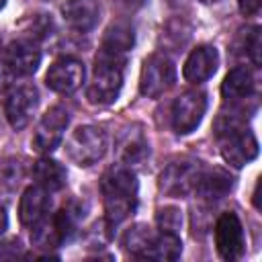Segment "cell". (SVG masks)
I'll list each match as a JSON object with an SVG mask.
<instances>
[{
	"mask_svg": "<svg viewBox=\"0 0 262 262\" xmlns=\"http://www.w3.org/2000/svg\"><path fill=\"white\" fill-rule=\"evenodd\" d=\"M100 190L104 196V211L111 225L127 219L137 207V178L127 166L111 168L102 180Z\"/></svg>",
	"mask_w": 262,
	"mask_h": 262,
	"instance_id": "1",
	"label": "cell"
},
{
	"mask_svg": "<svg viewBox=\"0 0 262 262\" xmlns=\"http://www.w3.org/2000/svg\"><path fill=\"white\" fill-rule=\"evenodd\" d=\"M123 55L100 49V53L96 55L92 82L86 90V98L92 104H111L117 100L123 88Z\"/></svg>",
	"mask_w": 262,
	"mask_h": 262,
	"instance_id": "2",
	"label": "cell"
},
{
	"mask_svg": "<svg viewBox=\"0 0 262 262\" xmlns=\"http://www.w3.org/2000/svg\"><path fill=\"white\" fill-rule=\"evenodd\" d=\"M104 151H106V135L100 127L94 125L76 127L70 139L66 141V154L78 166H92L104 156Z\"/></svg>",
	"mask_w": 262,
	"mask_h": 262,
	"instance_id": "3",
	"label": "cell"
},
{
	"mask_svg": "<svg viewBox=\"0 0 262 262\" xmlns=\"http://www.w3.org/2000/svg\"><path fill=\"white\" fill-rule=\"evenodd\" d=\"M176 80V70L174 63L160 53H151L145 57L141 66V76H139V90L147 98H158L166 90L172 88Z\"/></svg>",
	"mask_w": 262,
	"mask_h": 262,
	"instance_id": "4",
	"label": "cell"
},
{
	"mask_svg": "<svg viewBox=\"0 0 262 262\" xmlns=\"http://www.w3.org/2000/svg\"><path fill=\"white\" fill-rule=\"evenodd\" d=\"M70 123V115L63 106H51L43 117L41 121L37 123V129L33 133V139H31V145L35 151L39 154H49L53 151L61 139H63V131Z\"/></svg>",
	"mask_w": 262,
	"mask_h": 262,
	"instance_id": "5",
	"label": "cell"
},
{
	"mask_svg": "<svg viewBox=\"0 0 262 262\" xmlns=\"http://www.w3.org/2000/svg\"><path fill=\"white\" fill-rule=\"evenodd\" d=\"M207 108V98L201 90L182 92L172 104V127L176 133L186 135L199 127Z\"/></svg>",
	"mask_w": 262,
	"mask_h": 262,
	"instance_id": "6",
	"label": "cell"
},
{
	"mask_svg": "<svg viewBox=\"0 0 262 262\" xmlns=\"http://www.w3.org/2000/svg\"><path fill=\"white\" fill-rule=\"evenodd\" d=\"M215 246L223 260H237L244 254V227L235 213H221L215 223Z\"/></svg>",
	"mask_w": 262,
	"mask_h": 262,
	"instance_id": "7",
	"label": "cell"
},
{
	"mask_svg": "<svg viewBox=\"0 0 262 262\" xmlns=\"http://www.w3.org/2000/svg\"><path fill=\"white\" fill-rule=\"evenodd\" d=\"M199 162L192 160H176L164 168L160 174V188L170 196H184L194 190L196 180L201 176Z\"/></svg>",
	"mask_w": 262,
	"mask_h": 262,
	"instance_id": "8",
	"label": "cell"
},
{
	"mask_svg": "<svg viewBox=\"0 0 262 262\" xmlns=\"http://www.w3.org/2000/svg\"><path fill=\"white\" fill-rule=\"evenodd\" d=\"M221 156L233 168H244L258 156V139L248 129H235L221 135Z\"/></svg>",
	"mask_w": 262,
	"mask_h": 262,
	"instance_id": "9",
	"label": "cell"
},
{
	"mask_svg": "<svg viewBox=\"0 0 262 262\" xmlns=\"http://www.w3.org/2000/svg\"><path fill=\"white\" fill-rule=\"evenodd\" d=\"M84 82V66L74 57H61L53 61L45 74V84L59 94H70L78 90Z\"/></svg>",
	"mask_w": 262,
	"mask_h": 262,
	"instance_id": "10",
	"label": "cell"
},
{
	"mask_svg": "<svg viewBox=\"0 0 262 262\" xmlns=\"http://www.w3.org/2000/svg\"><path fill=\"white\" fill-rule=\"evenodd\" d=\"M37 104H39V94L33 86H20L12 90L4 104V113L10 127L16 131L25 129L31 123L33 113L37 111Z\"/></svg>",
	"mask_w": 262,
	"mask_h": 262,
	"instance_id": "11",
	"label": "cell"
},
{
	"mask_svg": "<svg viewBox=\"0 0 262 262\" xmlns=\"http://www.w3.org/2000/svg\"><path fill=\"white\" fill-rule=\"evenodd\" d=\"M217 63H219L217 49L211 45H199L186 57L184 68H182V76L190 84H201L215 74Z\"/></svg>",
	"mask_w": 262,
	"mask_h": 262,
	"instance_id": "12",
	"label": "cell"
},
{
	"mask_svg": "<svg viewBox=\"0 0 262 262\" xmlns=\"http://www.w3.org/2000/svg\"><path fill=\"white\" fill-rule=\"evenodd\" d=\"M2 61L14 76H29L41 63V53L31 41H14L4 49Z\"/></svg>",
	"mask_w": 262,
	"mask_h": 262,
	"instance_id": "13",
	"label": "cell"
},
{
	"mask_svg": "<svg viewBox=\"0 0 262 262\" xmlns=\"http://www.w3.org/2000/svg\"><path fill=\"white\" fill-rule=\"evenodd\" d=\"M61 14L72 29L86 33L98 23L100 4L98 0H66L61 6Z\"/></svg>",
	"mask_w": 262,
	"mask_h": 262,
	"instance_id": "14",
	"label": "cell"
},
{
	"mask_svg": "<svg viewBox=\"0 0 262 262\" xmlns=\"http://www.w3.org/2000/svg\"><path fill=\"white\" fill-rule=\"evenodd\" d=\"M117 156L119 160L123 162V166H137L141 164L147 156H149V145H147V139L145 135L141 133L139 127H133V129H127L121 137H119V143H117Z\"/></svg>",
	"mask_w": 262,
	"mask_h": 262,
	"instance_id": "15",
	"label": "cell"
},
{
	"mask_svg": "<svg viewBox=\"0 0 262 262\" xmlns=\"http://www.w3.org/2000/svg\"><path fill=\"white\" fill-rule=\"evenodd\" d=\"M49 209V192L43 186H29L18 203V219L23 225H35Z\"/></svg>",
	"mask_w": 262,
	"mask_h": 262,
	"instance_id": "16",
	"label": "cell"
},
{
	"mask_svg": "<svg viewBox=\"0 0 262 262\" xmlns=\"http://www.w3.org/2000/svg\"><path fill=\"white\" fill-rule=\"evenodd\" d=\"M254 84L256 82H254L252 72L246 66H239V68H233L223 78L221 94L229 102H242V100H248L254 94Z\"/></svg>",
	"mask_w": 262,
	"mask_h": 262,
	"instance_id": "17",
	"label": "cell"
},
{
	"mask_svg": "<svg viewBox=\"0 0 262 262\" xmlns=\"http://www.w3.org/2000/svg\"><path fill=\"white\" fill-rule=\"evenodd\" d=\"M231 188H233V178L221 168L201 172V176L196 180V186H194L199 196L205 199V201H219V199L227 196V192Z\"/></svg>",
	"mask_w": 262,
	"mask_h": 262,
	"instance_id": "18",
	"label": "cell"
},
{
	"mask_svg": "<svg viewBox=\"0 0 262 262\" xmlns=\"http://www.w3.org/2000/svg\"><path fill=\"white\" fill-rule=\"evenodd\" d=\"M33 178L45 190H59L66 184L68 174H66V168L59 162L49 160V158H41L33 166Z\"/></svg>",
	"mask_w": 262,
	"mask_h": 262,
	"instance_id": "19",
	"label": "cell"
},
{
	"mask_svg": "<svg viewBox=\"0 0 262 262\" xmlns=\"http://www.w3.org/2000/svg\"><path fill=\"white\" fill-rule=\"evenodd\" d=\"M182 252V242L178 233H160L154 235L147 248L143 250L141 258H151V260H176Z\"/></svg>",
	"mask_w": 262,
	"mask_h": 262,
	"instance_id": "20",
	"label": "cell"
},
{
	"mask_svg": "<svg viewBox=\"0 0 262 262\" xmlns=\"http://www.w3.org/2000/svg\"><path fill=\"white\" fill-rule=\"evenodd\" d=\"M133 43H135L133 29L127 23H115L104 33L102 49L111 51V53H117V55H123L125 51H129L133 47Z\"/></svg>",
	"mask_w": 262,
	"mask_h": 262,
	"instance_id": "21",
	"label": "cell"
},
{
	"mask_svg": "<svg viewBox=\"0 0 262 262\" xmlns=\"http://www.w3.org/2000/svg\"><path fill=\"white\" fill-rule=\"evenodd\" d=\"M31 242L37 246V248H55L63 242L61 233H59V227L55 223V219H39L35 225H33V231H31Z\"/></svg>",
	"mask_w": 262,
	"mask_h": 262,
	"instance_id": "22",
	"label": "cell"
},
{
	"mask_svg": "<svg viewBox=\"0 0 262 262\" xmlns=\"http://www.w3.org/2000/svg\"><path fill=\"white\" fill-rule=\"evenodd\" d=\"M20 27H23V33L27 35V39L39 41V39H45L49 35L53 23H51V16L49 14H33L27 20H23Z\"/></svg>",
	"mask_w": 262,
	"mask_h": 262,
	"instance_id": "23",
	"label": "cell"
},
{
	"mask_svg": "<svg viewBox=\"0 0 262 262\" xmlns=\"http://www.w3.org/2000/svg\"><path fill=\"white\" fill-rule=\"evenodd\" d=\"M151 237H154V235H151L149 227H145V225H135V227H131V229L125 233L123 244H125V248H127L131 254L141 256L143 250L147 248V244L151 242Z\"/></svg>",
	"mask_w": 262,
	"mask_h": 262,
	"instance_id": "24",
	"label": "cell"
},
{
	"mask_svg": "<svg viewBox=\"0 0 262 262\" xmlns=\"http://www.w3.org/2000/svg\"><path fill=\"white\" fill-rule=\"evenodd\" d=\"M23 174H25V168L16 158H6L0 162V184L14 188L23 180Z\"/></svg>",
	"mask_w": 262,
	"mask_h": 262,
	"instance_id": "25",
	"label": "cell"
},
{
	"mask_svg": "<svg viewBox=\"0 0 262 262\" xmlns=\"http://www.w3.org/2000/svg\"><path fill=\"white\" fill-rule=\"evenodd\" d=\"M156 221L160 231L164 233H178V229L182 227V213L176 207H164L156 213Z\"/></svg>",
	"mask_w": 262,
	"mask_h": 262,
	"instance_id": "26",
	"label": "cell"
},
{
	"mask_svg": "<svg viewBox=\"0 0 262 262\" xmlns=\"http://www.w3.org/2000/svg\"><path fill=\"white\" fill-rule=\"evenodd\" d=\"M242 47H244L246 55L252 59V63L258 66L260 63V29L258 27H252L246 31Z\"/></svg>",
	"mask_w": 262,
	"mask_h": 262,
	"instance_id": "27",
	"label": "cell"
},
{
	"mask_svg": "<svg viewBox=\"0 0 262 262\" xmlns=\"http://www.w3.org/2000/svg\"><path fill=\"white\" fill-rule=\"evenodd\" d=\"M23 256V244L16 237H10L0 244V260H14Z\"/></svg>",
	"mask_w": 262,
	"mask_h": 262,
	"instance_id": "28",
	"label": "cell"
},
{
	"mask_svg": "<svg viewBox=\"0 0 262 262\" xmlns=\"http://www.w3.org/2000/svg\"><path fill=\"white\" fill-rule=\"evenodd\" d=\"M262 6V0H237V8L246 16H254Z\"/></svg>",
	"mask_w": 262,
	"mask_h": 262,
	"instance_id": "29",
	"label": "cell"
},
{
	"mask_svg": "<svg viewBox=\"0 0 262 262\" xmlns=\"http://www.w3.org/2000/svg\"><path fill=\"white\" fill-rule=\"evenodd\" d=\"M12 78H14V74L8 70V66H6L4 61H0V92H4V90L10 86Z\"/></svg>",
	"mask_w": 262,
	"mask_h": 262,
	"instance_id": "30",
	"label": "cell"
},
{
	"mask_svg": "<svg viewBox=\"0 0 262 262\" xmlns=\"http://www.w3.org/2000/svg\"><path fill=\"white\" fill-rule=\"evenodd\" d=\"M6 227H8V217H6V211L0 207V233H4Z\"/></svg>",
	"mask_w": 262,
	"mask_h": 262,
	"instance_id": "31",
	"label": "cell"
},
{
	"mask_svg": "<svg viewBox=\"0 0 262 262\" xmlns=\"http://www.w3.org/2000/svg\"><path fill=\"white\" fill-rule=\"evenodd\" d=\"M129 6H133V8H137V6H141L143 4V0H125Z\"/></svg>",
	"mask_w": 262,
	"mask_h": 262,
	"instance_id": "32",
	"label": "cell"
},
{
	"mask_svg": "<svg viewBox=\"0 0 262 262\" xmlns=\"http://www.w3.org/2000/svg\"><path fill=\"white\" fill-rule=\"evenodd\" d=\"M4 4H6V0H0V10L4 8Z\"/></svg>",
	"mask_w": 262,
	"mask_h": 262,
	"instance_id": "33",
	"label": "cell"
},
{
	"mask_svg": "<svg viewBox=\"0 0 262 262\" xmlns=\"http://www.w3.org/2000/svg\"><path fill=\"white\" fill-rule=\"evenodd\" d=\"M201 2H215V0H201Z\"/></svg>",
	"mask_w": 262,
	"mask_h": 262,
	"instance_id": "34",
	"label": "cell"
},
{
	"mask_svg": "<svg viewBox=\"0 0 262 262\" xmlns=\"http://www.w3.org/2000/svg\"><path fill=\"white\" fill-rule=\"evenodd\" d=\"M0 47H2V43H0Z\"/></svg>",
	"mask_w": 262,
	"mask_h": 262,
	"instance_id": "35",
	"label": "cell"
}]
</instances>
